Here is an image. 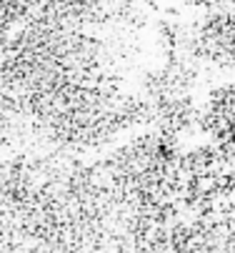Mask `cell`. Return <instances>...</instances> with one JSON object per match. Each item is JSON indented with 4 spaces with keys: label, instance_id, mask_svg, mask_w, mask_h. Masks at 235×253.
<instances>
[{
    "label": "cell",
    "instance_id": "6da1fadb",
    "mask_svg": "<svg viewBox=\"0 0 235 253\" xmlns=\"http://www.w3.org/2000/svg\"><path fill=\"white\" fill-rule=\"evenodd\" d=\"M138 0H3V95L53 118L108 113L148 58Z\"/></svg>",
    "mask_w": 235,
    "mask_h": 253
},
{
    "label": "cell",
    "instance_id": "7a4b0ae2",
    "mask_svg": "<svg viewBox=\"0 0 235 253\" xmlns=\"http://www.w3.org/2000/svg\"><path fill=\"white\" fill-rule=\"evenodd\" d=\"M193 8H203V10H218V8H230L235 5V0H185Z\"/></svg>",
    "mask_w": 235,
    "mask_h": 253
}]
</instances>
